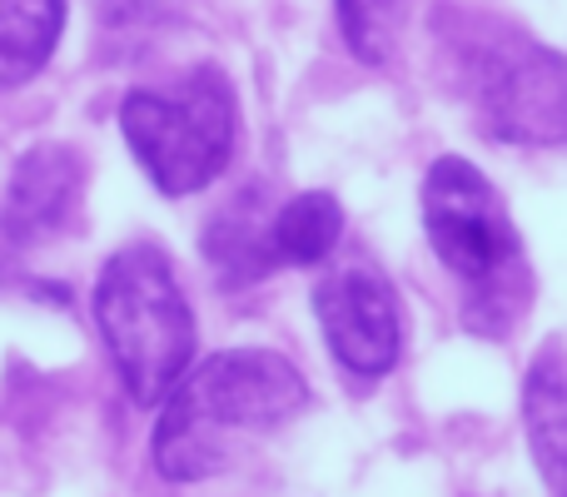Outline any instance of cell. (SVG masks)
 I'll list each match as a JSON object with an SVG mask.
<instances>
[{
    "label": "cell",
    "mask_w": 567,
    "mask_h": 497,
    "mask_svg": "<svg viewBox=\"0 0 567 497\" xmlns=\"http://www.w3.org/2000/svg\"><path fill=\"white\" fill-rule=\"evenodd\" d=\"M155 423V468L169 483L215 478L245 438L289 423L309 403V383L284 353L225 349L165 393Z\"/></svg>",
    "instance_id": "obj_1"
},
{
    "label": "cell",
    "mask_w": 567,
    "mask_h": 497,
    "mask_svg": "<svg viewBox=\"0 0 567 497\" xmlns=\"http://www.w3.org/2000/svg\"><path fill=\"white\" fill-rule=\"evenodd\" d=\"M423 229L443 269L458 273L468 329L503 339L533 283L518 229L478 165L458 155L433 159L423 179Z\"/></svg>",
    "instance_id": "obj_2"
},
{
    "label": "cell",
    "mask_w": 567,
    "mask_h": 497,
    "mask_svg": "<svg viewBox=\"0 0 567 497\" xmlns=\"http://www.w3.org/2000/svg\"><path fill=\"white\" fill-rule=\"evenodd\" d=\"M95 323L125 393L145 408H155L189 373L195 313L169 259L155 245H130L100 269Z\"/></svg>",
    "instance_id": "obj_3"
},
{
    "label": "cell",
    "mask_w": 567,
    "mask_h": 497,
    "mask_svg": "<svg viewBox=\"0 0 567 497\" xmlns=\"http://www.w3.org/2000/svg\"><path fill=\"white\" fill-rule=\"evenodd\" d=\"M120 130L159 195H195L235 155V90L215 65H199L175 90H130Z\"/></svg>",
    "instance_id": "obj_4"
},
{
    "label": "cell",
    "mask_w": 567,
    "mask_h": 497,
    "mask_svg": "<svg viewBox=\"0 0 567 497\" xmlns=\"http://www.w3.org/2000/svg\"><path fill=\"white\" fill-rule=\"evenodd\" d=\"M313 309H319L333 359L349 373L379 379L399 363V303H393V289L379 263L359 259V253L339 259L313 289Z\"/></svg>",
    "instance_id": "obj_5"
},
{
    "label": "cell",
    "mask_w": 567,
    "mask_h": 497,
    "mask_svg": "<svg viewBox=\"0 0 567 497\" xmlns=\"http://www.w3.org/2000/svg\"><path fill=\"white\" fill-rule=\"evenodd\" d=\"M483 110L508 145H558L567 135V75L558 50H513L483 85Z\"/></svg>",
    "instance_id": "obj_6"
},
{
    "label": "cell",
    "mask_w": 567,
    "mask_h": 497,
    "mask_svg": "<svg viewBox=\"0 0 567 497\" xmlns=\"http://www.w3.org/2000/svg\"><path fill=\"white\" fill-rule=\"evenodd\" d=\"M80 179H85L80 175V159L65 145L30 149L16 165L10 189H6V215H0L6 235L20 239V245H35V239L55 235L80 199Z\"/></svg>",
    "instance_id": "obj_7"
},
{
    "label": "cell",
    "mask_w": 567,
    "mask_h": 497,
    "mask_svg": "<svg viewBox=\"0 0 567 497\" xmlns=\"http://www.w3.org/2000/svg\"><path fill=\"white\" fill-rule=\"evenodd\" d=\"M523 428H528V448L538 458L548 488H558L563 453H567V373H563L558 339L528 369V383H523Z\"/></svg>",
    "instance_id": "obj_8"
},
{
    "label": "cell",
    "mask_w": 567,
    "mask_h": 497,
    "mask_svg": "<svg viewBox=\"0 0 567 497\" xmlns=\"http://www.w3.org/2000/svg\"><path fill=\"white\" fill-rule=\"evenodd\" d=\"M65 0H0V85H25L55 55Z\"/></svg>",
    "instance_id": "obj_9"
},
{
    "label": "cell",
    "mask_w": 567,
    "mask_h": 497,
    "mask_svg": "<svg viewBox=\"0 0 567 497\" xmlns=\"http://www.w3.org/2000/svg\"><path fill=\"white\" fill-rule=\"evenodd\" d=\"M343 239V209L323 189H303L284 209L269 215V253L275 263H293V269H313L323 263Z\"/></svg>",
    "instance_id": "obj_10"
},
{
    "label": "cell",
    "mask_w": 567,
    "mask_h": 497,
    "mask_svg": "<svg viewBox=\"0 0 567 497\" xmlns=\"http://www.w3.org/2000/svg\"><path fill=\"white\" fill-rule=\"evenodd\" d=\"M205 253L229 273L235 283L265 279L269 269H279L269 253V219H259L255 199H235L229 209H219L205 229Z\"/></svg>",
    "instance_id": "obj_11"
},
{
    "label": "cell",
    "mask_w": 567,
    "mask_h": 497,
    "mask_svg": "<svg viewBox=\"0 0 567 497\" xmlns=\"http://www.w3.org/2000/svg\"><path fill=\"white\" fill-rule=\"evenodd\" d=\"M339 20L359 60H383L393 35V0H339Z\"/></svg>",
    "instance_id": "obj_12"
}]
</instances>
